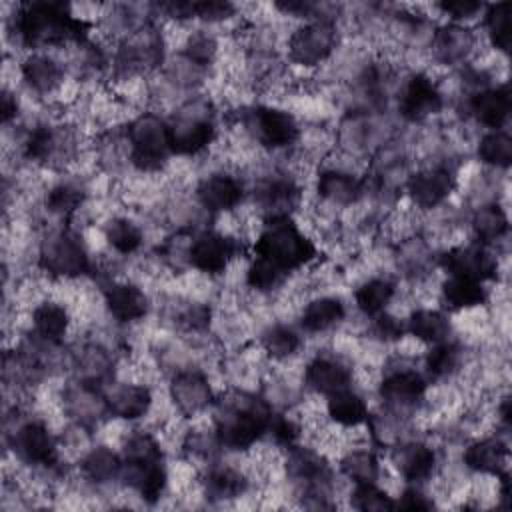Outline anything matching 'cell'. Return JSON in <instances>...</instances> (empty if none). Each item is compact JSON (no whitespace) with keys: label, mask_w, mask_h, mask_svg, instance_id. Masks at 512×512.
I'll use <instances>...</instances> for the list:
<instances>
[{"label":"cell","mask_w":512,"mask_h":512,"mask_svg":"<svg viewBox=\"0 0 512 512\" xmlns=\"http://www.w3.org/2000/svg\"><path fill=\"white\" fill-rule=\"evenodd\" d=\"M272 406L246 390H230L216 402L214 432L222 448L232 452L250 450L268 434Z\"/></svg>","instance_id":"cell-1"},{"label":"cell","mask_w":512,"mask_h":512,"mask_svg":"<svg viewBox=\"0 0 512 512\" xmlns=\"http://www.w3.org/2000/svg\"><path fill=\"white\" fill-rule=\"evenodd\" d=\"M88 30L90 24L74 16L62 2H28L18 8L14 18V32L28 48L84 44Z\"/></svg>","instance_id":"cell-2"},{"label":"cell","mask_w":512,"mask_h":512,"mask_svg":"<svg viewBox=\"0 0 512 512\" xmlns=\"http://www.w3.org/2000/svg\"><path fill=\"white\" fill-rule=\"evenodd\" d=\"M254 256L272 262L286 276L316 258L314 242L298 228L292 216L264 220L254 242Z\"/></svg>","instance_id":"cell-3"},{"label":"cell","mask_w":512,"mask_h":512,"mask_svg":"<svg viewBox=\"0 0 512 512\" xmlns=\"http://www.w3.org/2000/svg\"><path fill=\"white\" fill-rule=\"evenodd\" d=\"M128 160L142 174L160 172L172 154L168 122L156 112H140L126 128Z\"/></svg>","instance_id":"cell-4"},{"label":"cell","mask_w":512,"mask_h":512,"mask_svg":"<svg viewBox=\"0 0 512 512\" xmlns=\"http://www.w3.org/2000/svg\"><path fill=\"white\" fill-rule=\"evenodd\" d=\"M172 154L196 156L216 140L214 112L208 100L194 98L168 120Z\"/></svg>","instance_id":"cell-5"},{"label":"cell","mask_w":512,"mask_h":512,"mask_svg":"<svg viewBox=\"0 0 512 512\" xmlns=\"http://www.w3.org/2000/svg\"><path fill=\"white\" fill-rule=\"evenodd\" d=\"M40 268L52 278L74 280L90 272L92 262L82 236L74 230H58L50 234L40 248Z\"/></svg>","instance_id":"cell-6"},{"label":"cell","mask_w":512,"mask_h":512,"mask_svg":"<svg viewBox=\"0 0 512 512\" xmlns=\"http://www.w3.org/2000/svg\"><path fill=\"white\" fill-rule=\"evenodd\" d=\"M246 134L268 150H284L298 142L300 124L292 112L278 106H254L242 114Z\"/></svg>","instance_id":"cell-7"},{"label":"cell","mask_w":512,"mask_h":512,"mask_svg":"<svg viewBox=\"0 0 512 512\" xmlns=\"http://www.w3.org/2000/svg\"><path fill=\"white\" fill-rule=\"evenodd\" d=\"M338 46V30L328 20H310L298 26L288 38V58L302 66L314 68L326 62Z\"/></svg>","instance_id":"cell-8"},{"label":"cell","mask_w":512,"mask_h":512,"mask_svg":"<svg viewBox=\"0 0 512 512\" xmlns=\"http://www.w3.org/2000/svg\"><path fill=\"white\" fill-rule=\"evenodd\" d=\"M240 256V240L218 230L198 232L186 248L188 264L208 276L224 274L234 258Z\"/></svg>","instance_id":"cell-9"},{"label":"cell","mask_w":512,"mask_h":512,"mask_svg":"<svg viewBox=\"0 0 512 512\" xmlns=\"http://www.w3.org/2000/svg\"><path fill=\"white\" fill-rule=\"evenodd\" d=\"M428 388V378L416 368H392L384 374L378 384V394L384 406L396 416L400 412H408L418 408L424 400Z\"/></svg>","instance_id":"cell-10"},{"label":"cell","mask_w":512,"mask_h":512,"mask_svg":"<svg viewBox=\"0 0 512 512\" xmlns=\"http://www.w3.org/2000/svg\"><path fill=\"white\" fill-rule=\"evenodd\" d=\"M444 108L438 84L426 72H414L400 88L398 112L406 122H424Z\"/></svg>","instance_id":"cell-11"},{"label":"cell","mask_w":512,"mask_h":512,"mask_svg":"<svg viewBox=\"0 0 512 512\" xmlns=\"http://www.w3.org/2000/svg\"><path fill=\"white\" fill-rule=\"evenodd\" d=\"M16 458L28 466L54 468L58 464V444L48 426L40 420L22 422L12 434Z\"/></svg>","instance_id":"cell-12"},{"label":"cell","mask_w":512,"mask_h":512,"mask_svg":"<svg viewBox=\"0 0 512 512\" xmlns=\"http://www.w3.org/2000/svg\"><path fill=\"white\" fill-rule=\"evenodd\" d=\"M440 266L446 270V274L486 282L498 274V256L490 250V246L474 240L446 250L440 258Z\"/></svg>","instance_id":"cell-13"},{"label":"cell","mask_w":512,"mask_h":512,"mask_svg":"<svg viewBox=\"0 0 512 512\" xmlns=\"http://www.w3.org/2000/svg\"><path fill=\"white\" fill-rule=\"evenodd\" d=\"M454 188L456 174L448 164L426 166L406 180L408 198L422 210H432L444 204Z\"/></svg>","instance_id":"cell-14"},{"label":"cell","mask_w":512,"mask_h":512,"mask_svg":"<svg viewBox=\"0 0 512 512\" xmlns=\"http://www.w3.org/2000/svg\"><path fill=\"white\" fill-rule=\"evenodd\" d=\"M300 196V186L286 174L268 176L254 188V204L264 220L292 216L300 204Z\"/></svg>","instance_id":"cell-15"},{"label":"cell","mask_w":512,"mask_h":512,"mask_svg":"<svg viewBox=\"0 0 512 512\" xmlns=\"http://www.w3.org/2000/svg\"><path fill=\"white\" fill-rule=\"evenodd\" d=\"M170 398L182 416H196L214 402L210 380L196 368H184L172 376Z\"/></svg>","instance_id":"cell-16"},{"label":"cell","mask_w":512,"mask_h":512,"mask_svg":"<svg viewBox=\"0 0 512 512\" xmlns=\"http://www.w3.org/2000/svg\"><path fill=\"white\" fill-rule=\"evenodd\" d=\"M244 198L242 182L228 172H212L200 178L196 186V200L208 214L232 212Z\"/></svg>","instance_id":"cell-17"},{"label":"cell","mask_w":512,"mask_h":512,"mask_svg":"<svg viewBox=\"0 0 512 512\" xmlns=\"http://www.w3.org/2000/svg\"><path fill=\"white\" fill-rule=\"evenodd\" d=\"M304 384L316 394L330 396L352 386V368L336 354H316L304 368Z\"/></svg>","instance_id":"cell-18"},{"label":"cell","mask_w":512,"mask_h":512,"mask_svg":"<svg viewBox=\"0 0 512 512\" xmlns=\"http://www.w3.org/2000/svg\"><path fill=\"white\" fill-rule=\"evenodd\" d=\"M468 114L488 130H502L512 110V98L506 84L476 90L466 100Z\"/></svg>","instance_id":"cell-19"},{"label":"cell","mask_w":512,"mask_h":512,"mask_svg":"<svg viewBox=\"0 0 512 512\" xmlns=\"http://www.w3.org/2000/svg\"><path fill=\"white\" fill-rule=\"evenodd\" d=\"M102 298L108 314L122 324L138 322L148 314L146 292L128 280H112L102 288Z\"/></svg>","instance_id":"cell-20"},{"label":"cell","mask_w":512,"mask_h":512,"mask_svg":"<svg viewBox=\"0 0 512 512\" xmlns=\"http://www.w3.org/2000/svg\"><path fill=\"white\" fill-rule=\"evenodd\" d=\"M508 454V442L502 436L492 434L470 442L462 452V462L464 468L474 474L496 478L506 472Z\"/></svg>","instance_id":"cell-21"},{"label":"cell","mask_w":512,"mask_h":512,"mask_svg":"<svg viewBox=\"0 0 512 512\" xmlns=\"http://www.w3.org/2000/svg\"><path fill=\"white\" fill-rule=\"evenodd\" d=\"M316 192L320 200L332 206L350 208L364 196V180L348 168H324L316 178Z\"/></svg>","instance_id":"cell-22"},{"label":"cell","mask_w":512,"mask_h":512,"mask_svg":"<svg viewBox=\"0 0 512 512\" xmlns=\"http://www.w3.org/2000/svg\"><path fill=\"white\" fill-rule=\"evenodd\" d=\"M104 396H106V406L110 416L126 422L144 418L150 412L154 402L150 386L138 384V382L112 384V388Z\"/></svg>","instance_id":"cell-23"},{"label":"cell","mask_w":512,"mask_h":512,"mask_svg":"<svg viewBox=\"0 0 512 512\" xmlns=\"http://www.w3.org/2000/svg\"><path fill=\"white\" fill-rule=\"evenodd\" d=\"M394 464L398 468V474L408 484H422L430 480L438 466V454L436 450L420 440L404 442L394 452Z\"/></svg>","instance_id":"cell-24"},{"label":"cell","mask_w":512,"mask_h":512,"mask_svg":"<svg viewBox=\"0 0 512 512\" xmlns=\"http://www.w3.org/2000/svg\"><path fill=\"white\" fill-rule=\"evenodd\" d=\"M432 54L440 64L454 66V64H464L466 58L474 52L476 46V36L470 28L450 22L440 26L432 34Z\"/></svg>","instance_id":"cell-25"},{"label":"cell","mask_w":512,"mask_h":512,"mask_svg":"<svg viewBox=\"0 0 512 512\" xmlns=\"http://www.w3.org/2000/svg\"><path fill=\"white\" fill-rule=\"evenodd\" d=\"M248 478L230 464H210L202 476V492L210 502H228L244 496Z\"/></svg>","instance_id":"cell-26"},{"label":"cell","mask_w":512,"mask_h":512,"mask_svg":"<svg viewBox=\"0 0 512 512\" xmlns=\"http://www.w3.org/2000/svg\"><path fill=\"white\" fill-rule=\"evenodd\" d=\"M20 72L26 86L42 96L56 92L64 82L62 64L44 52H34L26 56L20 66Z\"/></svg>","instance_id":"cell-27"},{"label":"cell","mask_w":512,"mask_h":512,"mask_svg":"<svg viewBox=\"0 0 512 512\" xmlns=\"http://www.w3.org/2000/svg\"><path fill=\"white\" fill-rule=\"evenodd\" d=\"M70 328V310L62 302L44 300L32 310V332L38 340L60 344Z\"/></svg>","instance_id":"cell-28"},{"label":"cell","mask_w":512,"mask_h":512,"mask_svg":"<svg viewBox=\"0 0 512 512\" xmlns=\"http://www.w3.org/2000/svg\"><path fill=\"white\" fill-rule=\"evenodd\" d=\"M80 474L86 482L96 486H106L120 480L122 474V454L106 444L90 448L80 460Z\"/></svg>","instance_id":"cell-29"},{"label":"cell","mask_w":512,"mask_h":512,"mask_svg":"<svg viewBox=\"0 0 512 512\" xmlns=\"http://www.w3.org/2000/svg\"><path fill=\"white\" fill-rule=\"evenodd\" d=\"M346 316V306L336 296H316L308 300V304L300 312V326L308 334H322L336 324H340Z\"/></svg>","instance_id":"cell-30"},{"label":"cell","mask_w":512,"mask_h":512,"mask_svg":"<svg viewBox=\"0 0 512 512\" xmlns=\"http://www.w3.org/2000/svg\"><path fill=\"white\" fill-rule=\"evenodd\" d=\"M440 294L448 310H472L484 306L488 300V290L484 288V282L452 274H448L446 280L440 284Z\"/></svg>","instance_id":"cell-31"},{"label":"cell","mask_w":512,"mask_h":512,"mask_svg":"<svg viewBox=\"0 0 512 512\" xmlns=\"http://www.w3.org/2000/svg\"><path fill=\"white\" fill-rule=\"evenodd\" d=\"M406 334L424 344H438L450 338L452 324L446 312L436 308H418L412 310L406 318Z\"/></svg>","instance_id":"cell-32"},{"label":"cell","mask_w":512,"mask_h":512,"mask_svg":"<svg viewBox=\"0 0 512 512\" xmlns=\"http://www.w3.org/2000/svg\"><path fill=\"white\" fill-rule=\"evenodd\" d=\"M326 414L334 424L342 428H358L368 422L366 400L362 394L352 390V386L328 396Z\"/></svg>","instance_id":"cell-33"},{"label":"cell","mask_w":512,"mask_h":512,"mask_svg":"<svg viewBox=\"0 0 512 512\" xmlns=\"http://www.w3.org/2000/svg\"><path fill=\"white\" fill-rule=\"evenodd\" d=\"M470 226L474 230V236L478 242L492 246L506 238L508 234V214L502 208L500 202H488L482 204L472 212Z\"/></svg>","instance_id":"cell-34"},{"label":"cell","mask_w":512,"mask_h":512,"mask_svg":"<svg viewBox=\"0 0 512 512\" xmlns=\"http://www.w3.org/2000/svg\"><path fill=\"white\" fill-rule=\"evenodd\" d=\"M394 294H396V284L390 278H384V276L370 278V280L362 282L356 288V292H354L356 308L364 316H372L374 318V316L386 312V308L392 302Z\"/></svg>","instance_id":"cell-35"},{"label":"cell","mask_w":512,"mask_h":512,"mask_svg":"<svg viewBox=\"0 0 512 512\" xmlns=\"http://www.w3.org/2000/svg\"><path fill=\"white\" fill-rule=\"evenodd\" d=\"M462 364V348L452 338L432 344L424 356L426 376L432 380H444L454 376Z\"/></svg>","instance_id":"cell-36"},{"label":"cell","mask_w":512,"mask_h":512,"mask_svg":"<svg viewBox=\"0 0 512 512\" xmlns=\"http://www.w3.org/2000/svg\"><path fill=\"white\" fill-rule=\"evenodd\" d=\"M340 472L352 484L378 482L382 468L378 456L370 448H352L340 458Z\"/></svg>","instance_id":"cell-37"},{"label":"cell","mask_w":512,"mask_h":512,"mask_svg":"<svg viewBox=\"0 0 512 512\" xmlns=\"http://www.w3.org/2000/svg\"><path fill=\"white\" fill-rule=\"evenodd\" d=\"M104 238L114 252L122 256H130L140 250L144 242V232L128 216H116L108 220V224L104 226Z\"/></svg>","instance_id":"cell-38"},{"label":"cell","mask_w":512,"mask_h":512,"mask_svg":"<svg viewBox=\"0 0 512 512\" xmlns=\"http://www.w3.org/2000/svg\"><path fill=\"white\" fill-rule=\"evenodd\" d=\"M478 160L490 168L506 170L512 164V138L502 130H488L476 146Z\"/></svg>","instance_id":"cell-39"},{"label":"cell","mask_w":512,"mask_h":512,"mask_svg":"<svg viewBox=\"0 0 512 512\" xmlns=\"http://www.w3.org/2000/svg\"><path fill=\"white\" fill-rule=\"evenodd\" d=\"M262 348L264 352L272 358V360H288L292 358L300 346H302V338L300 334L288 326V324H270L264 332H262Z\"/></svg>","instance_id":"cell-40"},{"label":"cell","mask_w":512,"mask_h":512,"mask_svg":"<svg viewBox=\"0 0 512 512\" xmlns=\"http://www.w3.org/2000/svg\"><path fill=\"white\" fill-rule=\"evenodd\" d=\"M510 4L508 2H498L490 4L484 10V28L486 36L492 44L502 54H508L510 48Z\"/></svg>","instance_id":"cell-41"},{"label":"cell","mask_w":512,"mask_h":512,"mask_svg":"<svg viewBox=\"0 0 512 512\" xmlns=\"http://www.w3.org/2000/svg\"><path fill=\"white\" fill-rule=\"evenodd\" d=\"M84 202V190L74 184V182H58L54 184L44 198V206L50 214L60 216V218H68L70 214H74Z\"/></svg>","instance_id":"cell-42"},{"label":"cell","mask_w":512,"mask_h":512,"mask_svg":"<svg viewBox=\"0 0 512 512\" xmlns=\"http://www.w3.org/2000/svg\"><path fill=\"white\" fill-rule=\"evenodd\" d=\"M350 506L356 510H364V512L396 510L394 498L388 496V492L382 490L376 482L354 484V490L350 494Z\"/></svg>","instance_id":"cell-43"},{"label":"cell","mask_w":512,"mask_h":512,"mask_svg":"<svg viewBox=\"0 0 512 512\" xmlns=\"http://www.w3.org/2000/svg\"><path fill=\"white\" fill-rule=\"evenodd\" d=\"M284 280L286 274L260 256H254L246 268V284L256 292H272L280 288Z\"/></svg>","instance_id":"cell-44"},{"label":"cell","mask_w":512,"mask_h":512,"mask_svg":"<svg viewBox=\"0 0 512 512\" xmlns=\"http://www.w3.org/2000/svg\"><path fill=\"white\" fill-rule=\"evenodd\" d=\"M182 54L194 66L204 68V66H210L214 62V58L218 54V42L210 32L196 30L186 38Z\"/></svg>","instance_id":"cell-45"},{"label":"cell","mask_w":512,"mask_h":512,"mask_svg":"<svg viewBox=\"0 0 512 512\" xmlns=\"http://www.w3.org/2000/svg\"><path fill=\"white\" fill-rule=\"evenodd\" d=\"M372 334L382 342H398L406 334V320H400L388 312L374 316Z\"/></svg>","instance_id":"cell-46"},{"label":"cell","mask_w":512,"mask_h":512,"mask_svg":"<svg viewBox=\"0 0 512 512\" xmlns=\"http://www.w3.org/2000/svg\"><path fill=\"white\" fill-rule=\"evenodd\" d=\"M234 14H236V6L230 4V2H222V0L196 2V18H200L208 24L224 22V20L232 18Z\"/></svg>","instance_id":"cell-47"},{"label":"cell","mask_w":512,"mask_h":512,"mask_svg":"<svg viewBox=\"0 0 512 512\" xmlns=\"http://www.w3.org/2000/svg\"><path fill=\"white\" fill-rule=\"evenodd\" d=\"M436 8L448 16L452 22L460 24L464 20L474 18L478 12L484 10V4L480 2H470V0H450V2H440L436 4Z\"/></svg>","instance_id":"cell-48"},{"label":"cell","mask_w":512,"mask_h":512,"mask_svg":"<svg viewBox=\"0 0 512 512\" xmlns=\"http://www.w3.org/2000/svg\"><path fill=\"white\" fill-rule=\"evenodd\" d=\"M394 502H396V508H402V510H432L436 506L434 498L424 494L418 484H410L408 488H404L400 498Z\"/></svg>","instance_id":"cell-49"},{"label":"cell","mask_w":512,"mask_h":512,"mask_svg":"<svg viewBox=\"0 0 512 512\" xmlns=\"http://www.w3.org/2000/svg\"><path fill=\"white\" fill-rule=\"evenodd\" d=\"M16 114H18V100L10 90H4L2 92V122H4V126L12 118H16Z\"/></svg>","instance_id":"cell-50"}]
</instances>
